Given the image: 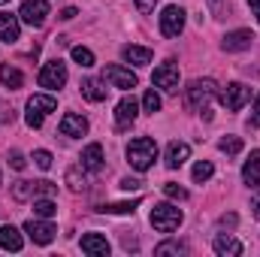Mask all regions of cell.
<instances>
[{
  "label": "cell",
  "mask_w": 260,
  "mask_h": 257,
  "mask_svg": "<svg viewBox=\"0 0 260 257\" xmlns=\"http://www.w3.org/2000/svg\"><path fill=\"white\" fill-rule=\"evenodd\" d=\"M61 133L64 136H85L88 133V121L82 115H76V112H67L61 118Z\"/></svg>",
  "instance_id": "obj_19"
},
{
  "label": "cell",
  "mask_w": 260,
  "mask_h": 257,
  "mask_svg": "<svg viewBox=\"0 0 260 257\" xmlns=\"http://www.w3.org/2000/svg\"><path fill=\"white\" fill-rule=\"evenodd\" d=\"M218 148H221L224 154H239V151H242V139H239V136H224V139L218 142Z\"/></svg>",
  "instance_id": "obj_31"
},
{
  "label": "cell",
  "mask_w": 260,
  "mask_h": 257,
  "mask_svg": "<svg viewBox=\"0 0 260 257\" xmlns=\"http://www.w3.org/2000/svg\"><path fill=\"white\" fill-rule=\"evenodd\" d=\"M251 215H254V218L260 221V194L254 197V200H251Z\"/></svg>",
  "instance_id": "obj_41"
},
{
  "label": "cell",
  "mask_w": 260,
  "mask_h": 257,
  "mask_svg": "<svg viewBox=\"0 0 260 257\" xmlns=\"http://www.w3.org/2000/svg\"><path fill=\"white\" fill-rule=\"evenodd\" d=\"M212 173H215V167H212L209 160H200V164L194 167V182H200V185H203V182H209V179H212Z\"/></svg>",
  "instance_id": "obj_32"
},
{
  "label": "cell",
  "mask_w": 260,
  "mask_h": 257,
  "mask_svg": "<svg viewBox=\"0 0 260 257\" xmlns=\"http://www.w3.org/2000/svg\"><path fill=\"white\" fill-rule=\"evenodd\" d=\"M58 109V100L52 97V94H34L30 100H27V115H24V121H27V127H43V121H46V115L49 112H55Z\"/></svg>",
  "instance_id": "obj_4"
},
{
  "label": "cell",
  "mask_w": 260,
  "mask_h": 257,
  "mask_svg": "<svg viewBox=\"0 0 260 257\" xmlns=\"http://www.w3.org/2000/svg\"><path fill=\"white\" fill-rule=\"evenodd\" d=\"M251 127H260V97L254 103V112H251Z\"/></svg>",
  "instance_id": "obj_40"
},
{
  "label": "cell",
  "mask_w": 260,
  "mask_h": 257,
  "mask_svg": "<svg viewBox=\"0 0 260 257\" xmlns=\"http://www.w3.org/2000/svg\"><path fill=\"white\" fill-rule=\"evenodd\" d=\"M0 82H3L6 88H12V91H15V88H21V85H24V76H21L15 67L3 64V67H0Z\"/></svg>",
  "instance_id": "obj_25"
},
{
  "label": "cell",
  "mask_w": 260,
  "mask_h": 257,
  "mask_svg": "<svg viewBox=\"0 0 260 257\" xmlns=\"http://www.w3.org/2000/svg\"><path fill=\"white\" fill-rule=\"evenodd\" d=\"M24 233H27L37 245H49V242L55 239V233H58V230H55L49 221H37V218H30V221L24 224Z\"/></svg>",
  "instance_id": "obj_11"
},
{
  "label": "cell",
  "mask_w": 260,
  "mask_h": 257,
  "mask_svg": "<svg viewBox=\"0 0 260 257\" xmlns=\"http://www.w3.org/2000/svg\"><path fill=\"white\" fill-rule=\"evenodd\" d=\"M0 121H12V109H3L0 112Z\"/></svg>",
  "instance_id": "obj_45"
},
{
  "label": "cell",
  "mask_w": 260,
  "mask_h": 257,
  "mask_svg": "<svg viewBox=\"0 0 260 257\" xmlns=\"http://www.w3.org/2000/svg\"><path fill=\"white\" fill-rule=\"evenodd\" d=\"M188 157H191V145L188 142H170V148H167V167L170 170H179Z\"/></svg>",
  "instance_id": "obj_18"
},
{
  "label": "cell",
  "mask_w": 260,
  "mask_h": 257,
  "mask_svg": "<svg viewBox=\"0 0 260 257\" xmlns=\"http://www.w3.org/2000/svg\"><path fill=\"white\" fill-rule=\"evenodd\" d=\"M185 30V9L182 6H167L160 15V34L164 37H179Z\"/></svg>",
  "instance_id": "obj_9"
},
{
  "label": "cell",
  "mask_w": 260,
  "mask_h": 257,
  "mask_svg": "<svg viewBox=\"0 0 260 257\" xmlns=\"http://www.w3.org/2000/svg\"><path fill=\"white\" fill-rule=\"evenodd\" d=\"M233 224H236V215H224L221 218V227H233Z\"/></svg>",
  "instance_id": "obj_43"
},
{
  "label": "cell",
  "mask_w": 260,
  "mask_h": 257,
  "mask_svg": "<svg viewBox=\"0 0 260 257\" xmlns=\"http://www.w3.org/2000/svg\"><path fill=\"white\" fill-rule=\"evenodd\" d=\"M154 254H157V257H167V254H188V245H185V242H179V239H167V242H160V245L154 248Z\"/></svg>",
  "instance_id": "obj_26"
},
{
  "label": "cell",
  "mask_w": 260,
  "mask_h": 257,
  "mask_svg": "<svg viewBox=\"0 0 260 257\" xmlns=\"http://www.w3.org/2000/svg\"><path fill=\"white\" fill-rule=\"evenodd\" d=\"M212 248H215V254H221V257H239L242 254V242L233 239V236H215Z\"/></svg>",
  "instance_id": "obj_20"
},
{
  "label": "cell",
  "mask_w": 260,
  "mask_h": 257,
  "mask_svg": "<svg viewBox=\"0 0 260 257\" xmlns=\"http://www.w3.org/2000/svg\"><path fill=\"white\" fill-rule=\"evenodd\" d=\"M82 97L85 100H91V103H100V100H106V88H103V82H97V79H82Z\"/></svg>",
  "instance_id": "obj_23"
},
{
  "label": "cell",
  "mask_w": 260,
  "mask_h": 257,
  "mask_svg": "<svg viewBox=\"0 0 260 257\" xmlns=\"http://www.w3.org/2000/svg\"><path fill=\"white\" fill-rule=\"evenodd\" d=\"M127 160L136 173H145V170L157 160V142H154L151 136H136L127 145Z\"/></svg>",
  "instance_id": "obj_2"
},
{
  "label": "cell",
  "mask_w": 260,
  "mask_h": 257,
  "mask_svg": "<svg viewBox=\"0 0 260 257\" xmlns=\"http://www.w3.org/2000/svg\"><path fill=\"white\" fill-rule=\"evenodd\" d=\"M139 203H142L139 197L130 200V203H106V206H100V212H109V215H133V209H136Z\"/></svg>",
  "instance_id": "obj_27"
},
{
  "label": "cell",
  "mask_w": 260,
  "mask_h": 257,
  "mask_svg": "<svg viewBox=\"0 0 260 257\" xmlns=\"http://www.w3.org/2000/svg\"><path fill=\"white\" fill-rule=\"evenodd\" d=\"M12 197H15V200L34 197V182H15V185H12Z\"/></svg>",
  "instance_id": "obj_33"
},
{
  "label": "cell",
  "mask_w": 260,
  "mask_h": 257,
  "mask_svg": "<svg viewBox=\"0 0 260 257\" xmlns=\"http://www.w3.org/2000/svg\"><path fill=\"white\" fill-rule=\"evenodd\" d=\"M136 112H139V103L133 97H124L115 106V130H130V124L136 121Z\"/></svg>",
  "instance_id": "obj_12"
},
{
  "label": "cell",
  "mask_w": 260,
  "mask_h": 257,
  "mask_svg": "<svg viewBox=\"0 0 260 257\" xmlns=\"http://www.w3.org/2000/svg\"><path fill=\"white\" fill-rule=\"evenodd\" d=\"M248 3H251V12L257 15V21H260V0H248Z\"/></svg>",
  "instance_id": "obj_44"
},
{
  "label": "cell",
  "mask_w": 260,
  "mask_h": 257,
  "mask_svg": "<svg viewBox=\"0 0 260 257\" xmlns=\"http://www.w3.org/2000/svg\"><path fill=\"white\" fill-rule=\"evenodd\" d=\"M242 182H245L248 188H260V148H254L251 157L245 160V167H242Z\"/></svg>",
  "instance_id": "obj_17"
},
{
  "label": "cell",
  "mask_w": 260,
  "mask_h": 257,
  "mask_svg": "<svg viewBox=\"0 0 260 257\" xmlns=\"http://www.w3.org/2000/svg\"><path fill=\"white\" fill-rule=\"evenodd\" d=\"M121 188H124V191H139V188H142V182H139V179H124V182H121Z\"/></svg>",
  "instance_id": "obj_38"
},
{
  "label": "cell",
  "mask_w": 260,
  "mask_h": 257,
  "mask_svg": "<svg viewBox=\"0 0 260 257\" xmlns=\"http://www.w3.org/2000/svg\"><path fill=\"white\" fill-rule=\"evenodd\" d=\"M73 61L79 67H94V52L85 49V46H76V49H73Z\"/></svg>",
  "instance_id": "obj_30"
},
{
  "label": "cell",
  "mask_w": 260,
  "mask_h": 257,
  "mask_svg": "<svg viewBox=\"0 0 260 257\" xmlns=\"http://www.w3.org/2000/svg\"><path fill=\"white\" fill-rule=\"evenodd\" d=\"M121 55H124V61L133 64V67H145L151 61V49H145V46H124Z\"/></svg>",
  "instance_id": "obj_22"
},
{
  "label": "cell",
  "mask_w": 260,
  "mask_h": 257,
  "mask_svg": "<svg viewBox=\"0 0 260 257\" xmlns=\"http://www.w3.org/2000/svg\"><path fill=\"white\" fill-rule=\"evenodd\" d=\"M164 194H167L170 200H188V191H185V188H179L176 182H170V185H164Z\"/></svg>",
  "instance_id": "obj_35"
},
{
  "label": "cell",
  "mask_w": 260,
  "mask_h": 257,
  "mask_svg": "<svg viewBox=\"0 0 260 257\" xmlns=\"http://www.w3.org/2000/svg\"><path fill=\"white\" fill-rule=\"evenodd\" d=\"M46 15H49V3L46 0H24L21 9H18V18L24 24H30V27H43Z\"/></svg>",
  "instance_id": "obj_8"
},
{
  "label": "cell",
  "mask_w": 260,
  "mask_h": 257,
  "mask_svg": "<svg viewBox=\"0 0 260 257\" xmlns=\"http://www.w3.org/2000/svg\"><path fill=\"white\" fill-rule=\"evenodd\" d=\"M82 251L91 257H106L109 254V242H106V236H100V233H85L82 236Z\"/></svg>",
  "instance_id": "obj_14"
},
{
  "label": "cell",
  "mask_w": 260,
  "mask_h": 257,
  "mask_svg": "<svg viewBox=\"0 0 260 257\" xmlns=\"http://www.w3.org/2000/svg\"><path fill=\"white\" fill-rule=\"evenodd\" d=\"M37 82H40V88H49V91H55V88H64L67 85V64L64 61H49V64H43L40 70V76H37Z\"/></svg>",
  "instance_id": "obj_5"
},
{
  "label": "cell",
  "mask_w": 260,
  "mask_h": 257,
  "mask_svg": "<svg viewBox=\"0 0 260 257\" xmlns=\"http://www.w3.org/2000/svg\"><path fill=\"white\" fill-rule=\"evenodd\" d=\"M142 109H145V112H151V115H154V112H160V97H157V91H154V88H148V91L142 94Z\"/></svg>",
  "instance_id": "obj_29"
},
{
  "label": "cell",
  "mask_w": 260,
  "mask_h": 257,
  "mask_svg": "<svg viewBox=\"0 0 260 257\" xmlns=\"http://www.w3.org/2000/svg\"><path fill=\"white\" fill-rule=\"evenodd\" d=\"M9 167H12V170H24V167H27L24 154H21V151H9Z\"/></svg>",
  "instance_id": "obj_37"
},
{
  "label": "cell",
  "mask_w": 260,
  "mask_h": 257,
  "mask_svg": "<svg viewBox=\"0 0 260 257\" xmlns=\"http://www.w3.org/2000/svg\"><path fill=\"white\" fill-rule=\"evenodd\" d=\"M88 173H100L103 170V145L100 142H91L85 151H82V160H79Z\"/></svg>",
  "instance_id": "obj_15"
},
{
  "label": "cell",
  "mask_w": 260,
  "mask_h": 257,
  "mask_svg": "<svg viewBox=\"0 0 260 257\" xmlns=\"http://www.w3.org/2000/svg\"><path fill=\"white\" fill-rule=\"evenodd\" d=\"M88 170L82 167V164H76V167H70L67 170V185H70V191H85L88 188V176H85Z\"/></svg>",
  "instance_id": "obj_24"
},
{
  "label": "cell",
  "mask_w": 260,
  "mask_h": 257,
  "mask_svg": "<svg viewBox=\"0 0 260 257\" xmlns=\"http://www.w3.org/2000/svg\"><path fill=\"white\" fill-rule=\"evenodd\" d=\"M58 191V185H52V182H34V197H52V194Z\"/></svg>",
  "instance_id": "obj_34"
},
{
  "label": "cell",
  "mask_w": 260,
  "mask_h": 257,
  "mask_svg": "<svg viewBox=\"0 0 260 257\" xmlns=\"http://www.w3.org/2000/svg\"><path fill=\"white\" fill-rule=\"evenodd\" d=\"M215 94H218V85H215V79H194V82L185 88V100H188V106H191L194 112H200L206 121L212 118L209 106H212Z\"/></svg>",
  "instance_id": "obj_1"
},
{
  "label": "cell",
  "mask_w": 260,
  "mask_h": 257,
  "mask_svg": "<svg viewBox=\"0 0 260 257\" xmlns=\"http://www.w3.org/2000/svg\"><path fill=\"white\" fill-rule=\"evenodd\" d=\"M18 15H12V12H0V43H15L18 40Z\"/></svg>",
  "instance_id": "obj_16"
},
{
  "label": "cell",
  "mask_w": 260,
  "mask_h": 257,
  "mask_svg": "<svg viewBox=\"0 0 260 257\" xmlns=\"http://www.w3.org/2000/svg\"><path fill=\"white\" fill-rule=\"evenodd\" d=\"M34 164H37L40 170H52V154L40 148V151H34Z\"/></svg>",
  "instance_id": "obj_36"
},
{
  "label": "cell",
  "mask_w": 260,
  "mask_h": 257,
  "mask_svg": "<svg viewBox=\"0 0 260 257\" xmlns=\"http://www.w3.org/2000/svg\"><path fill=\"white\" fill-rule=\"evenodd\" d=\"M151 85H157V88H164V91H176V88H179V64H176V61H164V64L154 70Z\"/></svg>",
  "instance_id": "obj_10"
},
{
  "label": "cell",
  "mask_w": 260,
  "mask_h": 257,
  "mask_svg": "<svg viewBox=\"0 0 260 257\" xmlns=\"http://www.w3.org/2000/svg\"><path fill=\"white\" fill-rule=\"evenodd\" d=\"M251 40H254L251 30H230L221 46H224V52H245V49H251Z\"/></svg>",
  "instance_id": "obj_13"
},
{
  "label": "cell",
  "mask_w": 260,
  "mask_h": 257,
  "mask_svg": "<svg viewBox=\"0 0 260 257\" xmlns=\"http://www.w3.org/2000/svg\"><path fill=\"white\" fill-rule=\"evenodd\" d=\"M61 18H64V21H70V18H76V9H73V6H67V9H61Z\"/></svg>",
  "instance_id": "obj_42"
},
{
  "label": "cell",
  "mask_w": 260,
  "mask_h": 257,
  "mask_svg": "<svg viewBox=\"0 0 260 257\" xmlns=\"http://www.w3.org/2000/svg\"><path fill=\"white\" fill-rule=\"evenodd\" d=\"M3 3H9V0H0V6H3Z\"/></svg>",
  "instance_id": "obj_46"
},
{
  "label": "cell",
  "mask_w": 260,
  "mask_h": 257,
  "mask_svg": "<svg viewBox=\"0 0 260 257\" xmlns=\"http://www.w3.org/2000/svg\"><path fill=\"white\" fill-rule=\"evenodd\" d=\"M248 100H251V88H245L242 82H233V85H227V88L221 91V103H224V109H230V112H239Z\"/></svg>",
  "instance_id": "obj_7"
},
{
  "label": "cell",
  "mask_w": 260,
  "mask_h": 257,
  "mask_svg": "<svg viewBox=\"0 0 260 257\" xmlns=\"http://www.w3.org/2000/svg\"><path fill=\"white\" fill-rule=\"evenodd\" d=\"M21 245H24L21 233H18L12 224H3V227H0V248H6V251H21Z\"/></svg>",
  "instance_id": "obj_21"
},
{
  "label": "cell",
  "mask_w": 260,
  "mask_h": 257,
  "mask_svg": "<svg viewBox=\"0 0 260 257\" xmlns=\"http://www.w3.org/2000/svg\"><path fill=\"white\" fill-rule=\"evenodd\" d=\"M58 212V206L52 203V197H40V200H34V215L37 218H52Z\"/></svg>",
  "instance_id": "obj_28"
},
{
  "label": "cell",
  "mask_w": 260,
  "mask_h": 257,
  "mask_svg": "<svg viewBox=\"0 0 260 257\" xmlns=\"http://www.w3.org/2000/svg\"><path fill=\"white\" fill-rule=\"evenodd\" d=\"M179 224H182V209H179V206H173V203H157V206L151 209V227H154L157 233H173V230H179Z\"/></svg>",
  "instance_id": "obj_3"
},
{
  "label": "cell",
  "mask_w": 260,
  "mask_h": 257,
  "mask_svg": "<svg viewBox=\"0 0 260 257\" xmlns=\"http://www.w3.org/2000/svg\"><path fill=\"white\" fill-rule=\"evenodd\" d=\"M103 79L112 85V88H121V91H130V88H136V73L127 70V67H118V64H106L103 67Z\"/></svg>",
  "instance_id": "obj_6"
},
{
  "label": "cell",
  "mask_w": 260,
  "mask_h": 257,
  "mask_svg": "<svg viewBox=\"0 0 260 257\" xmlns=\"http://www.w3.org/2000/svg\"><path fill=\"white\" fill-rule=\"evenodd\" d=\"M136 9L139 12H154V0H136Z\"/></svg>",
  "instance_id": "obj_39"
}]
</instances>
